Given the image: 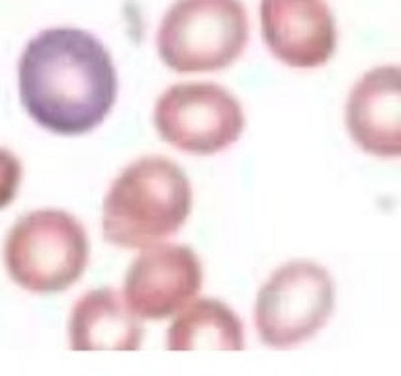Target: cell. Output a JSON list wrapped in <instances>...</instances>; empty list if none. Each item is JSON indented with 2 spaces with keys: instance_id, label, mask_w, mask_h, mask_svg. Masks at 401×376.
I'll return each mask as SVG.
<instances>
[{
  "instance_id": "12",
  "label": "cell",
  "mask_w": 401,
  "mask_h": 376,
  "mask_svg": "<svg viewBox=\"0 0 401 376\" xmlns=\"http://www.w3.org/2000/svg\"><path fill=\"white\" fill-rule=\"evenodd\" d=\"M22 180V163L8 149L0 147V210L14 202Z\"/></svg>"
},
{
  "instance_id": "10",
  "label": "cell",
  "mask_w": 401,
  "mask_h": 376,
  "mask_svg": "<svg viewBox=\"0 0 401 376\" xmlns=\"http://www.w3.org/2000/svg\"><path fill=\"white\" fill-rule=\"evenodd\" d=\"M143 324L113 288L86 292L74 304L69 320L72 351H137Z\"/></svg>"
},
{
  "instance_id": "6",
  "label": "cell",
  "mask_w": 401,
  "mask_h": 376,
  "mask_svg": "<svg viewBox=\"0 0 401 376\" xmlns=\"http://www.w3.org/2000/svg\"><path fill=\"white\" fill-rule=\"evenodd\" d=\"M155 127L166 143L184 153L214 155L241 137L245 114L235 96L219 84H175L155 104Z\"/></svg>"
},
{
  "instance_id": "3",
  "label": "cell",
  "mask_w": 401,
  "mask_h": 376,
  "mask_svg": "<svg viewBox=\"0 0 401 376\" xmlns=\"http://www.w3.org/2000/svg\"><path fill=\"white\" fill-rule=\"evenodd\" d=\"M91 243L83 224L61 210H38L20 218L4 241V267L12 281L33 294L71 288L88 267Z\"/></svg>"
},
{
  "instance_id": "4",
  "label": "cell",
  "mask_w": 401,
  "mask_h": 376,
  "mask_svg": "<svg viewBox=\"0 0 401 376\" xmlns=\"http://www.w3.org/2000/svg\"><path fill=\"white\" fill-rule=\"evenodd\" d=\"M249 42L241 0H176L157 33V49L176 73H212L241 57Z\"/></svg>"
},
{
  "instance_id": "5",
  "label": "cell",
  "mask_w": 401,
  "mask_h": 376,
  "mask_svg": "<svg viewBox=\"0 0 401 376\" xmlns=\"http://www.w3.org/2000/svg\"><path fill=\"white\" fill-rule=\"evenodd\" d=\"M335 286L329 272L311 261L282 265L260 288L255 325L262 343L292 349L306 343L329 322Z\"/></svg>"
},
{
  "instance_id": "7",
  "label": "cell",
  "mask_w": 401,
  "mask_h": 376,
  "mask_svg": "<svg viewBox=\"0 0 401 376\" xmlns=\"http://www.w3.org/2000/svg\"><path fill=\"white\" fill-rule=\"evenodd\" d=\"M202 276V263L190 247L157 243L132 263L124 298L139 320H165L194 300Z\"/></svg>"
},
{
  "instance_id": "1",
  "label": "cell",
  "mask_w": 401,
  "mask_h": 376,
  "mask_svg": "<svg viewBox=\"0 0 401 376\" xmlns=\"http://www.w3.org/2000/svg\"><path fill=\"white\" fill-rule=\"evenodd\" d=\"M20 98L38 124L59 136H83L102 124L118 96L110 53L88 31L38 33L18 65Z\"/></svg>"
},
{
  "instance_id": "9",
  "label": "cell",
  "mask_w": 401,
  "mask_h": 376,
  "mask_svg": "<svg viewBox=\"0 0 401 376\" xmlns=\"http://www.w3.org/2000/svg\"><path fill=\"white\" fill-rule=\"evenodd\" d=\"M347 127L356 146L366 153L376 157H400V67H376L354 84L347 102Z\"/></svg>"
},
{
  "instance_id": "2",
  "label": "cell",
  "mask_w": 401,
  "mask_h": 376,
  "mask_svg": "<svg viewBox=\"0 0 401 376\" xmlns=\"http://www.w3.org/2000/svg\"><path fill=\"white\" fill-rule=\"evenodd\" d=\"M192 210V187L184 171L166 157H141L112 182L102 208L108 243L145 249L173 237Z\"/></svg>"
},
{
  "instance_id": "8",
  "label": "cell",
  "mask_w": 401,
  "mask_h": 376,
  "mask_svg": "<svg viewBox=\"0 0 401 376\" xmlns=\"http://www.w3.org/2000/svg\"><path fill=\"white\" fill-rule=\"evenodd\" d=\"M260 24L270 53L288 67H321L337 47V26L325 0H260Z\"/></svg>"
},
{
  "instance_id": "11",
  "label": "cell",
  "mask_w": 401,
  "mask_h": 376,
  "mask_svg": "<svg viewBox=\"0 0 401 376\" xmlns=\"http://www.w3.org/2000/svg\"><path fill=\"white\" fill-rule=\"evenodd\" d=\"M166 347L171 351H243L245 329L229 306L202 298L176 315L168 327Z\"/></svg>"
}]
</instances>
